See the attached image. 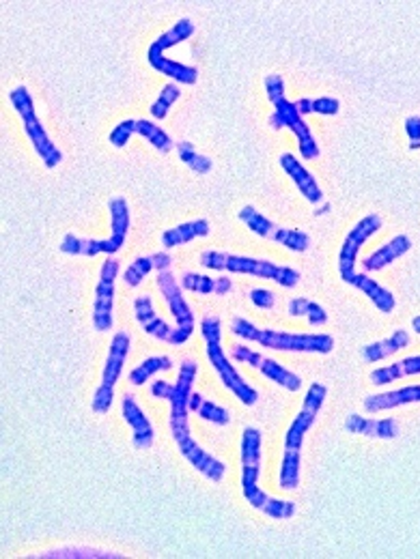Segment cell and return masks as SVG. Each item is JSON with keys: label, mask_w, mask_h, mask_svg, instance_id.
Here are the masks:
<instances>
[{"label": "cell", "mask_w": 420, "mask_h": 559, "mask_svg": "<svg viewBox=\"0 0 420 559\" xmlns=\"http://www.w3.org/2000/svg\"><path fill=\"white\" fill-rule=\"evenodd\" d=\"M132 136H134V120L128 119V120H121L117 128L111 131L108 140H111L112 147L121 149V147H125V144L130 142Z\"/></svg>", "instance_id": "35"}, {"label": "cell", "mask_w": 420, "mask_h": 559, "mask_svg": "<svg viewBox=\"0 0 420 559\" xmlns=\"http://www.w3.org/2000/svg\"><path fill=\"white\" fill-rule=\"evenodd\" d=\"M130 333L128 332H119L114 333L111 347H108V357H106V366H103L102 374V383L97 388L93 402H91V409L95 413H106L108 409L112 407L114 400V385H117L121 372H123V364L130 355Z\"/></svg>", "instance_id": "9"}, {"label": "cell", "mask_w": 420, "mask_h": 559, "mask_svg": "<svg viewBox=\"0 0 420 559\" xmlns=\"http://www.w3.org/2000/svg\"><path fill=\"white\" fill-rule=\"evenodd\" d=\"M250 302L261 310H272L276 305V295L268 288H255V291H250Z\"/></svg>", "instance_id": "36"}, {"label": "cell", "mask_w": 420, "mask_h": 559, "mask_svg": "<svg viewBox=\"0 0 420 559\" xmlns=\"http://www.w3.org/2000/svg\"><path fill=\"white\" fill-rule=\"evenodd\" d=\"M121 409H123V419L132 429V443H134V448L136 449L151 448L155 432L151 422H149V418L145 416V411H142V409L136 405V400L128 394H125Z\"/></svg>", "instance_id": "16"}, {"label": "cell", "mask_w": 420, "mask_h": 559, "mask_svg": "<svg viewBox=\"0 0 420 559\" xmlns=\"http://www.w3.org/2000/svg\"><path fill=\"white\" fill-rule=\"evenodd\" d=\"M345 430L352 435L373 437V439H396L399 437V422L396 419H371L352 413L345 419Z\"/></svg>", "instance_id": "18"}, {"label": "cell", "mask_w": 420, "mask_h": 559, "mask_svg": "<svg viewBox=\"0 0 420 559\" xmlns=\"http://www.w3.org/2000/svg\"><path fill=\"white\" fill-rule=\"evenodd\" d=\"M405 131L410 138V149L420 147V117H410L405 120Z\"/></svg>", "instance_id": "37"}, {"label": "cell", "mask_w": 420, "mask_h": 559, "mask_svg": "<svg viewBox=\"0 0 420 559\" xmlns=\"http://www.w3.org/2000/svg\"><path fill=\"white\" fill-rule=\"evenodd\" d=\"M266 93L269 101L274 103V114L269 117V128L272 130H291L300 144V155L302 159H317L319 158V144L315 140V136L310 134L307 120L302 119V114L298 112L296 103L287 101L285 97V80L283 76H272L266 78Z\"/></svg>", "instance_id": "5"}, {"label": "cell", "mask_w": 420, "mask_h": 559, "mask_svg": "<svg viewBox=\"0 0 420 559\" xmlns=\"http://www.w3.org/2000/svg\"><path fill=\"white\" fill-rule=\"evenodd\" d=\"M158 288L162 291L166 304H169V308H171V314L175 316V321H177V327L172 330L169 342L171 344L188 342L194 332V314H192V310H190V305L186 304V299H183L181 288L180 284H177L175 275L171 274V269H162V272H158Z\"/></svg>", "instance_id": "10"}, {"label": "cell", "mask_w": 420, "mask_h": 559, "mask_svg": "<svg viewBox=\"0 0 420 559\" xmlns=\"http://www.w3.org/2000/svg\"><path fill=\"white\" fill-rule=\"evenodd\" d=\"M183 288H188V291L200 293V295H211V293H216L218 297L227 295L229 291L233 288V282L229 278H207V275H199V274H186L181 280Z\"/></svg>", "instance_id": "27"}, {"label": "cell", "mask_w": 420, "mask_h": 559, "mask_svg": "<svg viewBox=\"0 0 420 559\" xmlns=\"http://www.w3.org/2000/svg\"><path fill=\"white\" fill-rule=\"evenodd\" d=\"M200 265L207 269H227L231 274H250L257 278L274 280L276 284L293 288L300 282V274L291 267H280L272 261H261V258H249L238 255H227V252L207 250L200 255Z\"/></svg>", "instance_id": "6"}, {"label": "cell", "mask_w": 420, "mask_h": 559, "mask_svg": "<svg viewBox=\"0 0 420 559\" xmlns=\"http://www.w3.org/2000/svg\"><path fill=\"white\" fill-rule=\"evenodd\" d=\"M180 95H181L180 84H175V82L166 84L164 89L160 91L158 100L153 101V106L149 108V111H151V117H153V119H158V120H164V119H166V114H169V111H171L172 103L180 100Z\"/></svg>", "instance_id": "33"}, {"label": "cell", "mask_w": 420, "mask_h": 559, "mask_svg": "<svg viewBox=\"0 0 420 559\" xmlns=\"http://www.w3.org/2000/svg\"><path fill=\"white\" fill-rule=\"evenodd\" d=\"M261 430L244 429L241 435V491L252 508L263 512L269 518L287 521L296 515V501H283L269 497L266 491L259 488V474H261Z\"/></svg>", "instance_id": "2"}, {"label": "cell", "mask_w": 420, "mask_h": 559, "mask_svg": "<svg viewBox=\"0 0 420 559\" xmlns=\"http://www.w3.org/2000/svg\"><path fill=\"white\" fill-rule=\"evenodd\" d=\"M379 228H382V217L371 213V216L362 217V220L349 230V235L345 237L341 246V255H338V272H341V278H347L349 274H354L356 256H358L360 247L365 246Z\"/></svg>", "instance_id": "14"}, {"label": "cell", "mask_w": 420, "mask_h": 559, "mask_svg": "<svg viewBox=\"0 0 420 559\" xmlns=\"http://www.w3.org/2000/svg\"><path fill=\"white\" fill-rule=\"evenodd\" d=\"M235 336L259 342L261 347L274 351H289V353H330L335 349V338L327 333H291L278 330H259L250 321L233 319Z\"/></svg>", "instance_id": "4"}, {"label": "cell", "mask_w": 420, "mask_h": 559, "mask_svg": "<svg viewBox=\"0 0 420 559\" xmlns=\"http://www.w3.org/2000/svg\"><path fill=\"white\" fill-rule=\"evenodd\" d=\"M347 284H352L356 288H360L362 293H365L366 297L371 299L373 304L377 305L379 313L384 314H390L395 310V295L388 291V288H384L382 284H377L376 280H371L369 275L365 274H349L347 278H343Z\"/></svg>", "instance_id": "19"}, {"label": "cell", "mask_w": 420, "mask_h": 559, "mask_svg": "<svg viewBox=\"0 0 420 559\" xmlns=\"http://www.w3.org/2000/svg\"><path fill=\"white\" fill-rule=\"evenodd\" d=\"M327 390L321 383H313L307 391V399L298 413L293 424L289 426L285 437V454L283 463H280V488L285 491H296L298 484H300V457H302V443L304 435H307L310 426L317 419L321 407H324Z\"/></svg>", "instance_id": "3"}, {"label": "cell", "mask_w": 420, "mask_h": 559, "mask_svg": "<svg viewBox=\"0 0 420 559\" xmlns=\"http://www.w3.org/2000/svg\"><path fill=\"white\" fill-rule=\"evenodd\" d=\"M200 332H203V338L207 342V349H205L207 360H210V364L214 366L218 377L222 379L224 388L231 390L246 407L257 405V400H259L257 390L250 388V385L239 377V372L235 371V368L231 366V361H229L227 355H224L222 336H220V319H216V316H205V319L200 321Z\"/></svg>", "instance_id": "7"}, {"label": "cell", "mask_w": 420, "mask_h": 559, "mask_svg": "<svg viewBox=\"0 0 420 559\" xmlns=\"http://www.w3.org/2000/svg\"><path fill=\"white\" fill-rule=\"evenodd\" d=\"M407 344H410V333H407L405 330H396L393 336L386 340L366 344V347L362 349V357H365V361H369V364H376V361L384 360V357L395 355L396 351L407 347Z\"/></svg>", "instance_id": "25"}, {"label": "cell", "mask_w": 420, "mask_h": 559, "mask_svg": "<svg viewBox=\"0 0 420 559\" xmlns=\"http://www.w3.org/2000/svg\"><path fill=\"white\" fill-rule=\"evenodd\" d=\"M197 372H199L197 361L186 360L180 366L177 381L175 383L155 381L151 385V394L155 399L171 402L169 424L172 439H175L177 448H180L181 457L186 458L194 469L200 471L207 480L220 482L224 477V471H227V465H224L222 460H218L214 454L205 452V449L197 443V439L190 435V422H188L190 396H192V385L197 381Z\"/></svg>", "instance_id": "1"}, {"label": "cell", "mask_w": 420, "mask_h": 559, "mask_svg": "<svg viewBox=\"0 0 420 559\" xmlns=\"http://www.w3.org/2000/svg\"><path fill=\"white\" fill-rule=\"evenodd\" d=\"M171 261H172V258H171V255H166V252H158V255H151V256H138L136 261L132 263L128 269H125L123 282L128 286L136 288L142 280L147 278L149 274L153 272V269H158V272H162V269H169Z\"/></svg>", "instance_id": "23"}, {"label": "cell", "mask_w": 420, "mask_h": 559, "mask_svg": "<svg viewBox=\"0 0 420 559\" xmlns=\"http://www.w3.org/2000/svg\"><path fill=\"white\" fill-rule=\"evenodd\" d=\"M123 244L114 237L108 239H80L76 235H65L61 241L59 250L63 255H73V256H97V255H114L119 252Z\"/></svg>", "instance_id": "17"}, {"label": "cell", "mask_w": 420, "mask_h": 559, "mask_svg": "<svg viewBox=\"0 0 420 559\" xmlns=\"http://www.w3.org/2000/svg\"><path fill=\"white\" fill-rule=\"evenodd\" d=\"M210 222L203 220H194V222H186L180 224V226L169 228L166 233H162V246L166 250H172V247H180L186 246L190 241H194L197 237H207L210 235Z\"/></svg>", "instance_id": "24"}, {"label": "cell", "mask_w": 420, "mask_h": 559, "mask_svg": "<svg viewBox=\"0 0 420 559\" xmlns=\"http://www.w3.org/2000/svg\"><path fill=\"white\" fill-rule=\"evenodd\" d=\"M296 103L298 112L302 114H326V117H332V114H338V101L332 100V97H319V100H298Z\"/></svg>", "instance_id": "34"}, {"label": "cell", "mask_w": 420, "mask_h": 559, "mask_svg": "<svg viewBox=\"0 0 420 559\" xmlns=\"http://www.w3.org/2000/svg\"><path fill=\"white\" fill-rule=\"evenodd\" d=\"M9 100L14 103L15 112L20 114L22 125H24V134L28 136V140H31L34 153L42 158L45 169H56L63 161V153L61 149L50 140V136L45 134L42 120L37 119V112H34L31 93H28L26 86H15L9 93Z\"/></svg>", "instance_id": "8"}, {"label": "cell", "mask_w": 420, "mask_h": 559, "mask_svg": "<svg viewBox=\"0 0 420 559\" xmlns=\"http://www.w3.org/2000/svg\"><path fill=\"white\" fill-rule=\"evenodd\" d=\"M412 325H414V332L420 333V316H416V319L412 321Z\"/></svg>", "instance_id": "38"}, {"label": "cell", "mask_w": 420, "mask_h": 559, "mask_svg": "<svg viewBox=\"0 0 420 559\" xmlns=\"http://www.w3.org/2000/svg\"><path fill=\"white\" fill-rule=\"evenodd\" d=\"M239 220L249 226L252 233L259 237L276 241V244H283L289 247L291 252H307L310 247V237L304 230H293V228H280L276 226L272 220H268L263 213H259L255 207H244L239 211Z\"/></svg>", "instance_id": "11"}, {"label": "cell", "mask_w": 420, "mask_h": 559, "mask_svg": "<svg viewBox=\"0 0 420 559\" xmlns=\"http://www.w3.org/2000/svg\"><path fill=\"white\" fill-rule=\"evenodd\" d=\"M160 371H172V360L166 355H160V357H149V360L141 361L134 371L130 372V383L132 385H142L147 383L149 379L153 377L155 372Z\"/></svg>", "instance_id": "30"}, {"label": "cell", "mask_w": 420, "mask_h": 559, "mask_svg": "<svg viewBox=\"0 0 420 559\" xmlns=\"http://www.w3.org/2000/svg\"><path fill=\"white\" fill-rule=\"evenodd\" d=\"M190 411L199 413V418H203L205 422L218 424V426H227L229 419V411L220 405H216V402L205 400L203 396L197 394V391H192V396H190Z\"/></svg>", "instance_id": "28"}, {"label": "cell", "mask_w": 420, "mask_h": 559, "mask_svg": "<svg viewBox=\"0 0 420 559\" xmlns=\"http://www.w3.org/2000/svg\"><path fill=\"white\" fill-rule=\"evenodd\" d=\"M412 374H420V355L405 357V360L396 361V364H393V366L377 368V371L371 372V383L373 385H386V383L396 381V379L412 377Z\"/></svg>", "instance_id": "26"}, {"label": "cell", "mask_w": 420, "mask_h": 559, "mask_svg": "<svg viewBox=\"0 0 420 559\" xmlns=\"http://www.w3.org/2000/svg\"><path fill=\"white\" fill-rule=\"evenodd\" d=\"M289 316H307L310 325H326L327 314L317 302L307 297H293L289 302Z\"/></svg>", "instance_id": "31"}, {"label": "cell", "mask_w": 420, "mask_h": 559, "mask_svg": "<svg viewBox=\"0 0 420 559\" xmlns=\"http://www.w3.org/2000/svg\"><path fill=\"white\" fill-rule=\"evenodd\" d=\"M412 250V241L410 237H405V235H396L395 239H390L388 244H384L379 250L373 252L371 256L365 258V269L366 272H379V269H384L386 265L395 263L396 258L404 256L405 252Z\"/></svg>", "instance_id": "22"}, {"label": "cell", "mask_w": 420, "mask_h": 559, "mask_svg": "<svg viewBox=\"0 0 420 559\" xmlns=\"http://www.w3.org/2000/svg\"><path fill=\"white\" fill-rule=\"evenodd\" d=\"M177 153H180V159L183 164L192 172H197V175H207V172L211 170V166H214V161L207 158V155L199 153L197 149H194V144L188 140H181L177 144Z\"/></svg>", "instance_id": "32"}, {"label": "cell", "mask_w": 420, "mask_h": 559, "mask_svg": "<svg viewBox=\"0 0 420 559\" xmlns=\"http://www.w3.org/2000/svg\"><path fill=\"white\" fill-rule=\"evenodd\" d=\"M414 402H420V385H407L404 390L388 391V394L369 396V399H365V411L377 413L384 409L414 405Z\"/></svg>", "instance_id": "21"}, {"label": "cell", "mask_w": 420, "mask_h": 559, "mask_svg": "<svg viewBox=\"0 0 420 559\" xmlns=\"http://www.w3.org/2000/svg\"><path fill=\"white\" fill-rule=\"evenodd\" d=\"M134 313H136V321L141 323V327L149 333V336H153V338H158V340H164V342H169L172 330H171L169 325H166L162 319H160L158 314H155L151 297H149V295L136 297Z\"/></svg>", "instance_id": "20"}, {"label": "cell", "mask_w": 420, "mask_h": 559, "mask_svg": "<svg viewBox=\"0 0 420 559\" xmlns=\"http://www.w3.org/2000/svg\"><path fill=\"white\" fill-rule=\"evenodd\" d=\"M233 357L238 361H246L249 366L257 368V371L261 372L263 377H268L269 381L280 385V388H285L289 391H298L302 388V379L298 377V374L287 371V368L280 366L276 360H269V357H266V355L255 353V351L244 347V344H238V347H233Z\"/></svg>", "instance_id": "13"}, {"label": "cell", "mask_w": 420, "mask_h": 559, "mask_svg": "<svg viewBox=\"0 0 420 559\" xmlns=\"http://www.w3.org/2000/svg\"><path fill=\"white\" fill-rule=\"evenodd\" d=\"M119 274V261L108 258L102 265L100 282L95 288L93 302V327L97 332H108L112 327V308H114V280Z\"/></svg>", "instance_id": "12"}, {"label": "cell", "mask_w": 420, "mask_h": 559, "mask_svg": "<svg viewBox=\"0 0 420 559\" xmlns=\"http://www.w3.org/2000/svg\"><path fill=\"white\" fill-rule=\"evenodd\" d=\"M278 161H280V169H283L287 172V177H289L291 181L296 183V188L300 189V194L308 200V203H313L315 207L327 205V203H324V192H321L317 178H315L307 169H304V166L300 164V159H298L296 155L283 153L278 158Z\"/></svg>", "instance_id": "15"}, {"label": "cell", "mask_w": 420, "mask_h": 559, "mask_svg": "<svg viewBox=\"0 0 420 559\" xmlns=\"http://www.w3.org/2000/svg\"><path fill=\"white\" fill-rule=\"evenodd\" d=\"M134 134L145 138L147 142H151L153 149H158V151H162V153H169L172 149L171 136L166 134L160 125H155L153 120H145V119L134 120Z\"/></svg>", "instance_id": "29"}]
</instances>
